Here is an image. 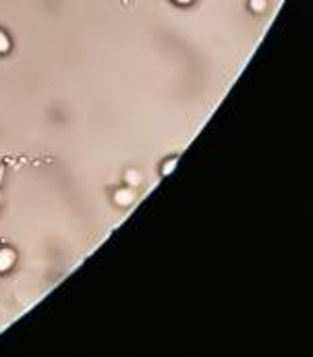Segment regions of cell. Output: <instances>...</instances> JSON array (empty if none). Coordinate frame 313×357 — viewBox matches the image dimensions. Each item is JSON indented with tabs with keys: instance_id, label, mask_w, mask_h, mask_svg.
<instances>
[{
	"instance_id": "1",
	"label": "cell",
	"mask_w": 313,
	"mask_h": 357,
	"mask_svg": "<svg viewBox=\"0 0 313 357\" xmlns=\"http://www.w3.org/2000/svg\"><path fill=\"white\" fill-rule=\"evenodd\" d=\"M17 256H15V251L10 249V247H2L0 249V272H6L13 268V264H15Z\"/></svg>"
},
{
	"instance_id": "2",
	"label": "cell",
	"mask_w": 313,
	"mask_h": 357,
	"mask_svg": "<svg viewBox=\"0 0 313 357\" xmlns=\"http://www.w3.org/2000/svg\"><path fill=\"white\" fill-rule=\"evenodd\" d=\"M114 202H117L119 206H131L135 202V191L129 189V187L119 189L117 193H114Z\"/></svg>"
},
{
	"instance_id": "3",
	"label": "cell",
	"mask_w": 313,
	"mask_h": 357,
	"mask_svg": "<svg viewBox=\"0 0 313 357\" xmlns=\"http://www.w3.org/2000/svg\"><path fill=\"white\" fill-rule=\"evenodd\" d=\"M8 50H10V40H8L6 33L0 29V54H4V52H8Z\"/></svg>"
},
{
	"instance_id": "4",
	"label": "cell",
	"mask_w": 313,
	"mask_h": 357,
	"mask_svg": "<svg viewBox=\"0 0 313 357\" xmlns=\"http://www.w3.org/2000/svg\"><path fill=\"white\" fill-rule=\"evenodd\" d=\"M249 6L255 13H261V10H265V6H268V2H265V0H249Z\"/></svg>"
},
{
	"instance_id": "5",
	"label": "cell",
	"mask_w": 313,
	"mask_h": 357,
	"mask_svg": "<svg viewBox=\"0 0 313 357\" xmlns=\"http://www.w3.org/2000/svg\"><path fill=\"white\" fill-rule=\"evenodd\" d=\"M126 181H129V185H139V183H141V175L135 170H129L126 172Z\"/></svg>"
},
{
	"instance_id": "6",
	"label": "cell",
	"mask_w": 313,
	"mask_h": 357,
	"mask_svg": "<svg viewBox=\"0 0 313 357\" xmlns=\"http://www.w3.org/2000/svg\"><path fill=\"white\" fill-rule=\"evenodd\" d=\"M175 166H177V158H170L168 162H166L164 166H162V172H164V175H170V172L175 170Z\"/></svg>"
},
{
	"instance_id": "7",
	"label": "cell",
	"mask_w": 313,
	"mask_h": 357,
	"mask_svg": "<svg viewBox=\"0 0 313 357\" xmlns=\"http://www.w3.org/2000/svg\"><path fill=\"white\" fill-rule=\"evenodd\" d=\"M2 177H4V166L0 164V181H2Z\"/></svg>"
},
{
	"instance_id": "8",
	"label": "cell",
	"mask_w": 313,
	"mask_h": 357,
	"mask_svg": "<svg viewBox=\"0 0 313 357\" xmlns=\"http://www.w3.org/2000/svg\"><path fill=\"white\" fill-rule=\"evenodd\" d=\"M179 4H189V2H193V0H177Z\"/></svg>"
}]
</instances>
